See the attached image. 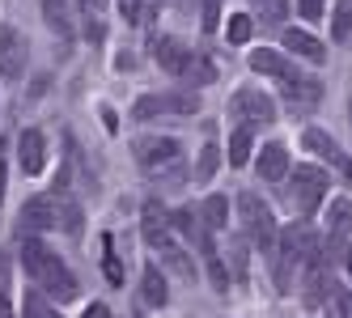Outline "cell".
<instances>
[{
    "instance_id": "obj_1",
    "label": "cell",
    "mask_w": 352,
    "mask_h": 318,
    "mask_svg": "<svg viewBox=\"0 0 352 318\" xmlns=\"http://www.w3.org/2000/svg\"><path fill=\"white\" fill-rule=\"evenodd\" d=\"M21 263H26V272L43 284L47 297H56V302H77V280H72L68 272V263L47 247L43 238H26L21 242Z\"/></svg>"
},
{
    "instance_id": "obj_2",
    "label": "cell",
    "mask_w": 352,
    "mask_h": 318,
    "mask_svg": "<svg viewBox=\"0 0 352 318\" xmlns=\"http://www.w3.org/2000/svg\"><path fill=\"white\" fill-rule=\"evenodd\" d=\"M318 251V242L306 234V229H280L276 234V247H272V276H276V288L280 293H289V284H293V272L301 263H306V255H314Z\"/></svg>"
},
{
    "instance_id": "obj_3",
    "label": "cell",
    "mask_w": 352,
    "mask_h": 318,
    "mask_svg": "<svg viewBox=\"0 0 352 318\" xmlns=\"http://www.w3.org/2000/svg\"><path fill=\"white\" fill-rule=\"evenodd\" d=\"M327 187H331V179H327V170H322V166H314V161L293 166V170H289V208L301 212V216L318 212Z\"/></svg>"
},
{
    "instance_id": "obj_4",
    "label": "cell",
    "mask_w": 352,
    "mask_h": 318,
    "mask_svg": "<svg viewBox=\"0 0 352 318\" xmlns=\"http://www.w3.org/2000/svg\"><path fill=\"white\" fill-rule=\"evenodd\" d=\"M238 212H242V229H246V238L255 242L259 251H267L272 255V247H276V216H272V208L259 200V195H250V191H242L238 195Z\"/></svg>"
},
{
    "instance_id": "obj_5",
    "label": "cell",
    "mask_w": 352,
    "mask_h": 318,
    "mask_svg": "<svg viewBox=\"0 0 352 318\" xmlns=\"http://www.w3.org/2000/svg\"><path fill=\"white\" fill-rule=\"evenodd\" d=\"M136 157L148 174H170V170L183 161V149H179V140H170V136H144V140H136Z\"/></svg>"
},
{
    "instance_id": "obj_6",
    "label": "cell",
    "mask_w": 352,
    "mask_h": 318,
    "mask_svg": "<svg viewBox=\"0 0 352 318\" xmlns=\"http://www.w3.org/2000/svg\"><path fill=\"white\" fill-rule=\"evenodd\" d=\"M199 111V93H144L132 106L136 119H153V115H191Z\"/></svg>"
},
{
    "instance_id": "obj_7",
    "label": "cell",
    "mask_w": 352,
    "mask_h": 318,
    "mask_svg": "<svg viewBox=\"0 0 352 318\" xmlns=\"http://www.w3.org/2000/svg\"><path fill=\"white\" fill-rule=\"evenodd\" d=\"M230 111L242 119V124L250 128V124H272L276 119V102L267 93H259V89H250V85H242V89H234V98H230Z\"/></svg>"
},
{
    "instance_id": "obj_8",
    "label": "cell",
    "mask_w": 352,
    "mask_h": 318,
    "mask_svg": "<svg viewBox=\"0 0 352 318\" xmlns=\"http://www.w3.org/2000/svg\"><path fill=\"white\" fill-rule=\"evenodd\" d=\"M26 72V38L17 30H0V77L17 81Z\"/></svg>"
},
{
    "instance_id": "obj_9",
    "label": "cell",
    "mask_w": 352,
    "mask_h": 318,
    "mask_svg": "<svg viewBox=\"0 0 352 318\" xmlns=\"http://www.w3.org/2000/svg\"><path fill=\"white\" fill-rule=\"evenodd\" d=\"M140 229H144V242H148V247H157V251L170 247V212H166L157 200L144 204V212H140Z\"/></svg>"
},
{
    "instance_id": "obj_10",
    "label": "cell",
    "mask_w": 352,
    "mask_h": 318,
    "mask_svg": "<svg viewBox=\"0 0 352 318\" xmlns=\"http://www.w3.org/2000/svg\"><path fill=\"white\" fill-rule=\"evenodd\" d=\"M301 144H306V149L314 153V157H322V161H331V166H340L344 174H348V183H352V161L340 153V144L327 136V132H318V128H306L301 132Z\"/></svg>"
},
{
    "instance_id": "obj_11",
    "label": "cell",
    "mask_w": 352,
    "mask_h": 318,
    "mask_svg": "<svg viewBox=\"0 0 352 318\" xmlns=\"http://www.w3.org/2000/svg\"><path fill=\"white\" fill-rule=\"evenodd\" d=\"M17 157H21V170L26 174H43V166H47V136L38 128H26L17 140Z\"/></svg>"
},
{
    "instance_id": "obj_12",
    "label": "cell",
    "mask_w": 352,
    "mask_h": 318,
    "mask_svg": "<svg viewBox=\"0 0 352 318\" xmlns=\"http://www.w3.org/2000/svg\"><path fill=\"white\" fill-rule=\"evenodd\" d=\"M21 229L26 234L56 229V195H34V200L21 208Z\"/></svg>"
},
{
    "instance_id": "obj_13",
    "label": "cell",
    "mask_w": 352,
    "mask_h": 318,
    "mask_svg": "<svg viewBox=\"0 0 352 318\" xmlns=\"http://www.w3.org/2000/svg\"><path fill=\"white\" fill-rule=\"evenodd\" d=\"M259 179L263 183H280V179H289V149L280 140H272V144H263L259 149Z\"/></svg>"
},
{
    "instance_id": "obj_14",
    "label": "cell",
    "mask_w": 352,
    "mask_h": 318,
    "mask_svg": "<svg viewBox=\"0 0 352 318\" xmlns=\"http://www.w3.org/2000/svg\"><path fill=\"white\" fill-rule=\"evenodd\" d=\"M153 56L166 72H174V77H183L187 64H191V52L179 43V38H153Z\"/></svg>"
},
{
    "instance_id": "obj_15",
    "label": "cell",
    "mask_w": 352,
    "mask_h": 318,
    "mask_svg": "<svg viewBox=\"0 0 352 318\" xmlns=\"http://www.w3.org/2000/svg\"><path fill=\"white\" fill-rule=\"evenodd\" d=\"M250 68L263 72V77H276V81H289L293 72H297L280 52H272V47H259V52H250Z\"/></svg>"
},
{
    "instance_id": "obj_16",
    "label": "cell",
    "mask_w": 352,
    "mask_h": 318,
    "mask_svg": "<svg viewBox=\"0 0 352 318\" xmlns=\"http://www.w3.org/2000/svg\"><path fill=\"white\" fill-rule=\"evenodd\" d=\"M285 47H289L297 60H310V64H322V56H327V47H322L314 34L297 30V26H289V30H285Z\"/></svg>"
},
{
    "instance_id": "obj_17",
    "label": "cell",
    "mask_w": 352,
    "mask_h": 318,
    "mask_svg": "<svg viewBox=\"0 0 352 318\" xmlns=\"http://www.w3.org/2000/svg\"><path fill=\"white\" fill-rule=\"evenodd\" d=\"M348 234H352V204L331 200V208H327V242L340 247V242H348Z\"/></svg>"
},
{
    "instance_id": "obj_18",
    "label": "cell",
    "mask_w": 352,
    "mask_h": 318,
    "mask_svg": "<svg viewBox=\"0 0 352 318\" xmlns=\"http://www.w3.org/2000/svg\"><path fill=\"white\" fill-rule=\"evenodd\" d=\"M140 302L153 306V310H162L170 302V288H166V276L157 272V263H148L144 272H140Z\"/></svg>"
},
{
    "instance_id": "obj_19",
    "label": "cell",
    "mask_w": 352,
    "mask_h": 318,
    "mask_svg": "<svg viewBox=\"0 0 352 318\" xmlns=\"http://www.w3.org/2000/svg\"><path fill=\"white\" fill-rule=\"evenodd\" d=\"M318 93H322V85H318V81H306V77H297V72L285 81V98H289V106H297V111L314 106Z\"/></svg>"
},
{
    "instance_id": "obj_20",
    "label": "cell",
    "mask_w": 352,
    "mask_h": 318,
    "mask_svg": "<svg viewBox=\"0 0 352 318\" xmlns=\"http://www.w3.org/2000/svg\"><path fill=\"white\" fill-rule=\"evenodd\" d=\"M81 225H85L81 208L72 204V200H64V195H56V229H64V234L77 238V234H81Z\"/></svg>"
},
{
    "instance_id": "obj_21",
    "label": "cell",
    "mask_w": 352,
    "mask_h": 318,
    "mask_svg": "<svg viewBox=\"0 0 352 318\" xmlns=\"http://www.w3.org/2000/svg\"><path fill=\"white\" fill-rule=\"evenodd\" d=\"M199 216H204V229H212V234L225 229V221H230V200H225V195H208Z\"/></svg>"
},
{
    "instance_id": "obj_22",
    "label": "cell",
    "mask_w": 352,
    "mask_h": 318,
    "mask_svg": "<svg viewBox=\"0 0 352 318\" xmlns=\"http://www.w3.org/2000/svg\"><path fill=\"white\" fill-rule=\"evenodd\" d=\"M250 149H255V132H250L246 124L242 128H234V136H230V166H246L250 161Z\"/></svg>"
},
{
    "instance_id": "obj_23",
    "label": "cell",
    "mask_w": 352,
    "mask_h": 318,
    "mask_svg": "<svg viewBox=\"0 0 352 318\" xmlns=\"http://www.w3.org/2000/svg\"><path fill=\"white\" fill-rule=\"evenodd\" d=\"M43 17H47V26H52L56 34H68V30H72V9H68V0H43Z\"/></svg>"
},
{
    "instance_id": "obj_24",
    "label": "cell",
    "mask_w": 352,
    "mask_h": 318,
    "mask_svg": "<svg viewBox=\"0 0 352 318\" xmlns=\"http://www.w3.org/2000/svg\"><path fill=\"white\" fill-rule=\"evenodd\" d=\"M170 229H179L187 242H195V247H204V242H208V234L199 229V221H195V212H187V208H179V212L170 216Z\"/></svg>"
},
{
    "instance_id": "obj_25",
    "label": "cell",
    "mask_w": 352,
    "mask_h": 318,
    "mask_svg": "<svg viewBox=\"0 0 352 318\" xmlns=\"http://www.w3.org/2000/svg\"><path fill=\"white\" fill-rule=\"evenodd\" d=\"M327 318H352V293L340 284H327Z\"/></svg>"
},
{
    "instance_id": "obj_26",
    "label": "cell",
    "mask_w": 352,
    "mask_h": 318,
    "mask_svg": "<svg viewBox=\"0 0 352 318\" xmlns=\"http://www.w3.org/2000/svg\"><path fill=\"white\" fill-rule=\"evenodd\" d=\"M352 34V0H336V13H331V38L348 43Z\"/></svg>"
},
{
    "instance_id": "obj_27",
    "label": "cell",
    "mask_w": 352,
    "mask_h": 318,
    "mask_svg": "<svg viewBox=\"0 0 352 318\" xmlns=\"http://www.w3.org/2000/svg\"><path fill=\"white\" fill-rule=\"evenodd\" d=\"M285 13H289V0H255V17L263 26H285Z\"/></svg>"
},
{
    "instance_id": "obj_28",
    "label": "cell",
    "mask_w": 352,
    "mask_h": 318,
    "mask_svg": "<svg viewBox=\"0 0 352 318\" xmlns=\"http://www.w3.org/2000/svg\"><path fill=\"white\" fill-rule=\"evenodd\" d=\"M102 276L111 280V288L123 284V263H119V255H115V242H111V238H102Z\"/></svg>"
},
{
    "instance_id": "obj_29",
    "label": "cell",
    "mask_w": 352,
    "mask_h": 318,
    "mask_svg": "<svg viewBox=\"0 0 352 318\" xmlns=\"http://www.w3.org/2000/svg\"><path fill=\"white\" fill-rule=\"evenodd\" d=\"M250 34H255V17L234 13V17H230V30H225V38H230L234 47H242V43H250Z\"/></svg>"
},
{
    "instance_id": "obj_30",
    "label": "cell",
    "mask_w": 352,
    "mask_h": 318,
    "mask_svg": "<svg viewBox=\"0 0 352 318\" xmlns=\"http://www.w3.org/2000/svg\"><path fill=\"white\" fill-rule=\"evenodd\" d=\"M217 166H221V149H217V144L208 140L204 149H199V166H195V179H199V183H208V179L217 174Z\"/></svg>"
},
{
    "instance_id": "obj_31",
    "label": "cell",
    "mask_w": 352,
    "mask_h": 318,
    "mask_svg": "<svg viewBox=\"0 0 352 318\" xmlns=\"http://www.w3.org/2000/svg\"><path fill=\"white\" fill-rule=\"evenodd\" d=\"M26 318H60V310L43 293H26Z\"/></svg>"
},
{
    "instance_id": "obj_32",
    "label": "cell",
    "mask_w": 352,
    "mask_h": 318,
    "mask_svg": "<svg viewBox=\"0 0 352 318\" xmlns=\"http://www.w3.org/2000/svg\"><path fill=\"white\" fill-rule=\"evenodd\" d=\"M183 77H191L195 85H204V81H212V77H217V68L208 64V56H191V64H187Z\"/></svg>"
},
{
    "instance_id": "obj_33",
    "label": "cell",
    "mask_w": 352,
    "mask_h": 318,
    "mask_svg": "<svg viewBox=\"0 0 352 318\" xmlns=\"http://www.w3.org/2000/svg\"><path fill=\"white\" fill-rule=\"evenodd\" d=\"M322 9H327V0H297V13L306 17V21H318Z\"/></svg>"
},
{
    "instance_id": "obj_34",
    "label": "cell",
    "mask_w": 352,
    "mask_h": 318,
    "mask_svg": "<svg viewBox=\"0 0 352 318\" xmlns=\"http://www.w3.org/2000/svg\"><path fill=\"white\" fill-rule=\"evenodd\" d=\"M221 26V0H204V30Z\"/></svg>"
},
{
    "instance_id": "obj_35",
    "label": "cell",
    "mask_w": 352,
    "mask_h": 318,
    "mask_svg": "<svg viewBox=\"0 0 352 318\" xmlns=\"http://www.w3.org/2000/svg\"><path fill=\"white\" fill-rule=\"evenodd\" d=\"M13 284V272H9V255L0 251V288H9Z\"/></svg>"
},
{
    "instance_id": "obj_36",
    "label": "cell",
    "mask_w": 352,
    "mask_h": 318,
    "mask_svg": "<svg viewBox=\"0 0 352 318\" xmlns=\"http://www.w3.org/2000/svg\"><path fill=\"white\" fill-rule=\"evenodd\" d=\"M0 318H13V297H9V288H0Z\"/></svg>"
},
{
    "instance_id": "obj_37",
    "label": "cell",
    "mask_w": 352,
    "mask_h": 318,
    "mask_svg": "<svg viewBox=\"0 0 352 318\" xmlns=\"http://www.w3.org/2000/svg\"><path fill=\"white\" fill-rule=\"evenodd\" d=\"M85 318H111V310H107V306H102V302H94V306H89V310H85Z\"/></svg>"
},
{
    "instance_id": "obj_38",
    "label": "cell",
    "mask_w": 352,
    "mask_h": 318,
    "mask_svg": "<svg viewBox=\"0 0 352 318\" xmlns=\"http://www.w3.org/2000/svg\"><path fill=\"white\" fill-rule=\"evenodd\" d=\"M5 183H9V170H5V161H0V200H5Z\"/></svg>"
},
{
    "instance_id": "obj_39",
    "label": "cell",
    "mask_w": 352,
    "mask_h": 318,
    "mask_svg": "<svg viewBox=\"0 0 352 318\" xmlns=\"http://www.w3.org/2000/svg\"><path fill=\"white\" fill-rule=\"evenodd\" d=\"M81 5H85V9H102V5H107V0H81Z\"/></svg>"
},
{
    "instance_id": "obj_40",
    "label": "cell",
    "mask_w": 352,
    "mask_h": 318,
    "mask_svg": "<svg viewBox=\"0 0 352 318\" xmlns=\"http://www.w3.org/2000/svg\"><path fill=\"white\" fill-rule=\"evenodd\" d=\"M348 276H352V247H348Z\"/></svg>"
}]
</instances>
